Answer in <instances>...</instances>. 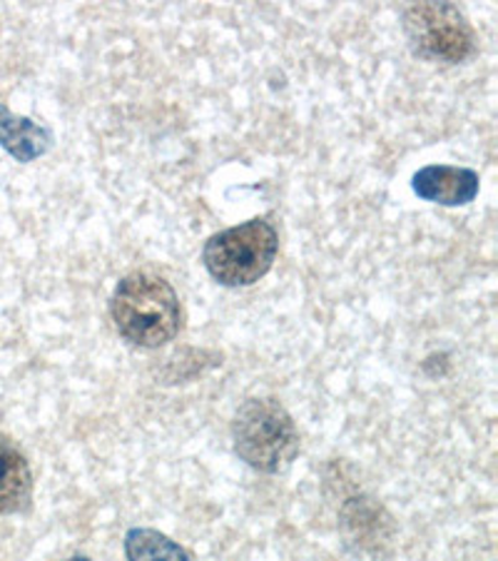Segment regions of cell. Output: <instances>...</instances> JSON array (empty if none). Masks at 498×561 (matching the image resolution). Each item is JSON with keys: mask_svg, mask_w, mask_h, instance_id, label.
Listing matches in <instances>:
<instances>
[{"mask_svg": "<svg viewBox=\"0 0 498 561\" xmlns=\"http://www.w3.org/2000/svg\"><path fill=\"white\" fill-rule=\"evenodd\" d=\"M111 314L117 332L138 347L155 350L175 340L183 324L175 289L152 273H132L115 287Z\"/></svg>", "mask_w": 498, "mask_h": 561, "instance_id": "1", "label": "cell"}, {"mask_svg": "<svg viewBox=\"0 0 498 561\" xmlns=\"http://www.w3.org/2000/svg\"><path fill=\"white\" fill-rule=\"evenodd\" d=\"M234 451L252 469L279 474L299 455V432L282 404L265 397L244 402L232 422Z\"/></svg>", "mask_w": 498, "mask_h": 561, "instance_id": "2", "label": "cell"}, {"mask_svg": "<svg viewBox=\"0 0 498 561\" xmlns=\"http://www.w3.org/2000/svg\"><path fill=\"white\" fill-rule=\"evenodd\" d=\"M279 238L267 220H250L212 234L205 245V267L224 287H250L269 273Z\"/></svg>", "mask_w": 498, "mask_h": 561, "instance_id": "3", "label": "cell"}, {"mask_svg": "<svg viewBox=\"0 0 498 561\" xmlns=\"http://www.w3.org/2000/svg\"><path fill=\"white\" fill-rule=\"evenodd\" d=\"M404 33L421 58L464 62L476 53V35L451 3H416L404 13Z\"/></svg>", "mask_w": 498, "mask_h": 561, "instance_id": "4", "label": "cell"}, {"mask_svg": "<svg viewBox=\"0 0 498 561\" xmlns=\"http://www.w3.org/2000/svg\"><path fill=\"white\" fill-rule=\"evenodd\" d=\"M412 187L421 201L459 207L474 203L478 195V175L468 168L429 165L414 175Z\"/></svg>", "mask_w": 498, "mask_h": 561, "instance_id": "5", "label": "cell"}, {"mask_svg": "<svg viewBox=\"0 0 498 561\" xmlns=\"http://www.w3.org/2000/svg\"><path fill=\"white\" fill-rule=\"evenodd\" d=\"M33 496V474L25 457L0 439V514L25 512Z\"/></svg>", "mask_w": 498, "mask_h": 561, "instance_id": "6", "label": "cell"}, {"mask_svg": "<svg viewBox=\"0 0 498 561\" xmlns=\"http://www.w3.org/2000/svg\"><path fill=\"white\" fill-rule=\"evenodd\" d=\"M50 133L33 123L31 117L13 115L0 103V145L11 152L18 162H33L45 156L50 148Z\"/></svg>", "mask_w": 498, "mask_h": 561, "instance_id": "7", "label": "cell"}, {"mask_svg": "<svg viewBox=\"0 0 498 561\" xmlns=\"http://www.w3.org/2000/svg\"><path fill=\"white\" fill-rule=\"evenodd\" d=\"M128 561H189L187 551L155 529H130L125 537Z\"/></svg>", "mask_w": 498, "mask_h": 561, "instance_id": "8", "label": "cell"}]
</instances>
